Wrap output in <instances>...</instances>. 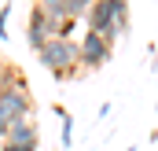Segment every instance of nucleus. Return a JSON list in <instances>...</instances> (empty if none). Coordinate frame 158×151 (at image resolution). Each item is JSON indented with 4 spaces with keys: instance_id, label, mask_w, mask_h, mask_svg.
<instances>
[{
    "instance_id": "nucleus-1",
    "label": "nucleus",
    "mask_w": 158,
    "mask_h": 151,
    "mask_svg": "<svg viewBox=\"0 0 158 151\" xmlns=\"http://www.w3.org/2000/svg\"><path fill=\"white\" fill-rule=\"evenodd\" d=\"M22 118H33V96L15 63H0V140Z\"/></svg>"
},
{
    "instance_id": "nucleus-2",
    "label": "nucleus",
    "mask_w": 158,
    "mask_h": 151,
    "mask_svg": "<svg viewBox=\"0 0 158 151\" xmlns=\"http://www.w3.org/2000/svg\"><path fill=\"white\" fill-rule=\"evenodd\" d=\"M85 26L92 33H99L107 44H114L121 33H129V4L125 0H92Z\"/></svg>"
},
{
    "instance_id": "nucleus-3",
    "label": "nucleus",
    "mask_w": 158,
    "mask_h": 151,
    "mask_svg": "<svg viewBox=\"0 0 158 151\" xmlns=\"http://www.w3.org/2000/svg\"><path fill=\"white\" fill-rule=\"evenodd\" d=\"M40 67L48 70V74L55 77V81H74L81 74V63H77V41H48L44 48L37 52Z\"/></svg>"
},
{
    "instance_id": "nucleus-4",
    "label": "nucleus",
    "mask_w": 158,
    "mask_h": 151,
    "mask_svg": "<svg viewBox=\"0 0 158 151\" xmlns=\"http://www.w3.org/2000/svg\"><path fill=\"white\" fill-rule=\"evenodd\" d=\"M110 48H114V44H107L99 33L85 30L81 41H77V63H81V70H99V67L110 59Z\"/></svg>"
},
{
    "instance_id": "nucleus-5",
    "label": "nucleus",
    "mask_w": 158,
    "mask_h": 151,
    "mask_svg": "<svg viewBox=\"0 0 158 151\" xmlns=\"http://www.w3.org/2000/svg\"><path fill=\"white\" fill-rule=\"evenodd\" d=\"M55 37H59V26H55V22H48V19H44V11L33 4L30 22H26V44H30L33 52H40L48 41H55Z\"/></svg>"
},
{
    "instance_id": "nucleus-6",
    "label": "nucleus",
    "mask_w": 158,
    "mask_h": 151,
    "mask_svg": "<svg viewBox=\"0 0 158 151\" xmlns=\"http://www.w3.org/2000/svg\"><path fill=\"white\" fill-rule=\"evenodd\" d=\"M4 144H15V148H37V144H40V125H37V118H22V122H15V125L7 129Z\"/></svg>"
},
{
    "instance_id": "nucleus-7",
    "label": "nucleus",
    "mask_w": 158,
    "mask_h": 151,
    "mask_svg": "<svg viewBox=\"0 0 158 151\" xmlns=\"http://www.w3.org/2000/svg\"><path fill=\"white\" fill-rule=\"evenodd\" d=\"M37 7L44 11V19L55 22V26L70 22V0H44V4H37Z\"/></svg>"
},
{
    "instance_id": "nucleus-8",
    "label": "nucleus",
    "mask_w": 158,
    "mask_h": 151,
    "mask_svg": "<svg viewBox=\"0 0 158 151\" xmlns=\"http://www.w3.org/2000/svg\"><path fill=\"white\" fill-rule=\"evenodd\" d=\"M55 114H59V122H63V148H74V118L63 111V107H55Z\"/></svg>"
},
{
    "instance_id": "nucleus-9",
    "label": "nucleus",
    "mask_w": 158,
    "mask_h": 151,
    "mask_svg": "<svg viewBox=\"0 0 158 151\" xmlns=\"http://www.w3.org/2000/svg\"><path fill=\"white\" fill-rule=\"evenodd\" d=\"M11 11H15L11 4H4V7H0V37H7V19H11Z\"/></svg>"
},
{
    "instance_id": "nucleus-10",
    "label": "nucleus",
    "mask_w": 158,
    "mask_h": 151,
    "mask_svg": "<svg viewBox=\"0 0 158 151\" xmlns=\"http://www.w3.org/2000/svg\"><path fill=\"white\" fill-rule=\"evenodd\" d=\"M0 151H37V148H15V144H4Z\"/></svg>"
}]
</instances>
